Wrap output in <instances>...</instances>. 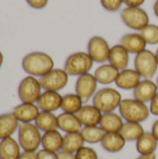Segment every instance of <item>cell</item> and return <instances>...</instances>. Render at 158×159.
Here are the masks:
<instances>
[{
    "label": "cell",
    "instance_id": "1",
    "mask_svg": "<svg viewBox=\"0 0 158 159\" xmlns=\"http://www.w3.org/2000/svg\"><path fill=\"white\" fill-rule=\"evenodd\" d=\"M21 66L29 75L40 78L54 69V61L45 52L34 51L22 59Z\"/></svg>",
    "mask_w": 158,
    "mask_h": 159
},
{
    "label": "cell",
    "instance_id": "2",
    "mask_svg": "<svg viewBox=\"0 0 158 159\" xmlns=\"http://www.w3.org/2000/svg\"><path fill=\"white\" fill-rule=\"evenodd\" d=\"M120 116L126 122L142 123L145 121L150 115V108L146 103L136 99H124L118 107Z\"/></svg>",
    "mask_w": 158,
    "mask_h": 159
},
{
    "label": "cell",
    "instance_id": "3",
    "mask_svg": "<svg viewBox=\"0 0 158 159\" xmlns=\"http://www.w3.org/2000/svg\"><path fill=\"white\" fill-rule=\"evenodd\" d=\"M121 93L113 88H103L96 91L92 98V104L102 114L114 112L122 102Z\"/></svg>",
    "mask_w": 158,
    "mask_h": 159
},
{
    "label": "cell",
    "instance_id": "4",
    "mask_svg": "<svg viewBox=\"0 0 158 159\" xmlns=\"http://www.w3.org/2000/svg\"><path fill=\"white\" fill-rule=\"evenodd\" d=\"M19 143L23 151L36 152L41 145L42 135L34 123H20L18 129Z\"/></svg>",
    "mask_w": 158,
    "mask_h": 159
},
{
    "label": "cell",
    "instance_id": "5",
    "mask_svg": "<svg viewBox=\"0 0 158 159\" xmlns=\"http://www.w3.org/2000/svg\"><path fill=\"white\" fill-rule=\"evenodd\" d=\"M94 61L88 52H74L69 55L64 63V71L68 75L80 76L89 73Z\"/></svg>",
    "mask_w": 158,
    "mask_h": 159
},
{
    "label": "cell",
    "instance_id": "6",
    "mask_svg": "<svg viewBox=\"0 0 158 159\" xmlns=\"http://www.w3.org/2000/svg\"><path fill=\"white\" fill-rule=\"evenodd\" d=\"M134 66L142 77L144 79H152L156 74L158 68L156 54L149 49L142 50L135 56Z\"/></svg>",
    "mask_w": 158,
    "mask_h": 159
},
{
    "label": "cell",
    "instance_id": "7",
    "mask_svg": "<svg viewBox=\"0 0 158 159\" xmlns=\"http://www.w3.org/2000/svg\"><path fill=\"white\" fill-rule=\"evenodd\" d=\"M42 89L39 79L32 75H27L19 84L18 96L21 102L36 103L42 94Z\"/></svg>",
    "mask_w": 158,
    "mask_h": 159
},
{
    "label": "cell",
    "instance_id": "8",
    "mask_svg": "<svg viewBox=\"0 0 158 159\" xmlns=\"http://www.w3.org/2000/svg\"><path fill=\"white\" fill-rule=\"evenodd\" d=\"M120 15L123 22L132 30L141 31L149 24V16L141 7H127Z\"/></svg>",
    "mask_w": 158,
    "mask_h": 159
},
{
    "label": "cell",
    "instance_id": "9",
    "mask_svg": "<svg viewBox=\"0 0 158 159\" xmlns=\"http://www.w3.org/2000/svg\"><path fill=\"white\" fill-rule=\"evenodd\" d=\"M68 80V74L64 71V69L60 68H54L47 75L39 78V82L43 89L58 92L66 87Z\"/></svg>",
    "mask_w": 158,
    "mask_h": 159
},
{
    "label": "cell",
    "instance_id": "10",
    "mask_svg": "<svg viewBox=\"0 0 158 159\" xmlns=\"http://www.w3.org/2000/svg\"><path fill=\"white\" fill-rule=\"evenodd\" d=\"M111 48L108 42L102 36H93L88 43V53L98 63H104L109 59Z\"/></svg>",
    "mask_w": 158,
    "mask_h": 159
},
{
    "label": "cell",
    "instance_id": "11",
    "mask_svg": "<svg viewBox=\"0 0 158 159\" xmlns=\"http://www.w3.org/2000/svg\"><path fill=\"white\" fill-rule=\"evenodd\" d=\"M98 82L94 75L88 73L78 76L75 82V93L82 99L83 102H88L96 93Z\"/></svg>",
    "mask_w": 158,
    "mask_h": 159
},
{
    "label": "cell",
    "instance_id": "12",
    "mask_svg": "<svg viewBox=\"0 0 158 159\" xmlns=\"http://www.w3.org/2000/svg\"><path fill=\"white\" fill-rule=\"evenodd\" d=\"M62 96L58 91L45 90L36 102L40 111L55 112L61 107Z\"/></svg>",
    "mask_w": 158,
    "mask_h": 159
},
{
    "label": "cell",
    "instance_id": "13",
    "mask_svg": "<svg viewBox=\"0 0 158 159\" xmlns=\"http://www.w3.org/2000/svg\"><path fill=\"white\" fill-rule=\"evenodd\" d=\"M13 115L20 123H33L40 113V109L35 103L21 102L12 110Z\"/></svg>",
    "mask_w": 158,
    "mask_h": 159
},
{
    "label": "cell",
    "instance_id": "14",
    "mask_svg": "<svg viewBox=\"0 0 158 159\" xmlns=\"http://www.w3.org/2000/svg\"><path fill=\"white\" fill-rule=\"evenodd\" d=\"M141 81L142 76L135 69L127 68L119 72L115 83L120 89L130 90L134 89Z\"/></svg>",
    "mask_w": 158,
    "mask_h": 159
},
{
    "label": "cell",
    "instance_id": "15",
    "mask_svg": "<svg viewBox=\"0 0 158 159\" xmlns=\"http://www.w3.org/2000/svg\"><path fill=\"white\" fill-rule=\"evenodd\" d=\"M157 89L156 83L153 82L151 79H142L133 89V96L134 99L142 102H150L156 95Z\"/></svg>",
    "mask_w": 158,
    "mask_h": 159
},
{
    "label": "cell",
    "instance_id": "16",
    "mask_svg": "<svg viewBox=\"0 0 158 159\" xmlns=\"http://www.w3.org/2000/svg\"><path fill=\"white\" fill-rule=\"evenodd\" d=\"M83 127L100 125L102 113L93 104H86L75 114Z\"/></svg>",
    "mask_w": 158,
    "mask_h": 159
},
{
    "label": "cell",
    "instance_id": "17",
    "mask_svg": "<svg viewBox=\"0 0 158 159\" xmlns=\"http://www.w3.org/2000/svg\"><path fill=\"white\" fill-rule=\"evenodd\" d=\"M120 45H122L129 53L138 54L146 49V42L140 33H130L122 36L120 39Z\"/></svg>",
    "mask_w": 158,
    "mask_h": 159
},
{
    "label": "cell",
    "instance_id": "18",
    "mask_svg": "<svg viewBox=\"0 0 158 159\" xmlns=\"http://www.w3.org/2000/svg\"><path fill=\"white\" fill-rule=\"evenodd\" d=\"M108 61L119 71L127 69L129 63V52L122 45H115L111 48Z\"/></svg>",
    "mask_w": 158,
    "mask_h": 159
},
{
    "label": "cell",
    "instance_id": "19",
    "mask_svg": "<svg viewBox=\"0 0 158 159\" xmlns=\"http://www.w3.org/2000/svg\"><path fill=\"white\" fill-rule=\"evenodd\" d=\"M58 129L65 133L80 132L83 126L75 114L62 112L58 116Z\"/></svg>",
    "mask_w": 158,
    "mask_h": 159
},
{
    "label": "cell",
    "instance_id": "20",
    "mask_svg": "<svg viewBox=\"0 0 158 159\" xmlns=\"http://www.w3.org/2000/svg\"><path fill=\"white\" fill-rule=\"evenodd\" d=\"M119 72L120 71L111 63H102L95 70L94 76L98 83L109 85L115 82Z\"/></svg>",
    "mask_w": 158,
    "mask_h": 159
},
{
    "label": "cell",
    "instance_id": "21",
    "mask_svg": "<svg viewBox=\"0 0 158 159\" xmlns=\"http://www.w3.org/2000/svg\"><path fill=\"white\" fill-rule=\"evenodd\" d=\"M62 143L63 136L60 131H58V129L44 132L42 135L41 145L45 150L53 153H59L61 150H62Z\"/></svg>",
    "mask_w": 158,
    "mask_h": 159
},
{
    "label": "cell",
    "instance_id": "22",
    "mask_svg": "<svg viewBox=\"0 0 158 159\" xmlns=\"http://www.w3.org/2000/svg\"><path fill=\"white\" fill-rule=\"evenodd\" d=\"M20 122L13 113L0 115V141L11 137L19 129Z\"/></svg>",
    "mask_w": 158,
    "mask_h": 159
},
{
    "label": "cell",
    "instance_id": "23",
    "mask_svg": "<svg viewBox=\"0 0 158 159\" xmlns=\"http://www.w3.org/2000/svg\"><path fill=\"white\" fill-rule=\"evenodd\" d=\"M123 125H124V122H123L122 116L115 112L102 114V116L100 122V126L103 129V130L106 133L119 132Z\"/></svg>",
    "mask_w": 158,
    "mask_h": 159
},
{
    "label": "cell",
    "instance_id": "24",
    "mask_svg": "<svg viewBox=\"0 0 158 159\" xmlns=\"http://www.w3.org/2000/svg\"><path fill=\"white\" fill-rule=\"evenodd\" d=\"M157 146L158 141L150 131H144V133L136 141V149L140 155L155 154Z\"/></svg>",
    "mask_w": 158,
    "mask_h": 159
},
{
    "label": "cell",
    "instance_id": "25",
    "mask_svg": "<svg viewBox=\"0 0 158 159\" xmlns=\"http://www.w3.org/2000/svg\"><path fill=\"white\" fill-rule=\"evenodd\" d=\"M20 145L14 138L9 137L0 141V157L1 159H18L20 157Z\"/></svg>",
    "mask_w": 158,
    "mask_h": 159
},
{
    "label": "cell",
    "instance_id": "26",
    "mask_svg": "<svg viewBox=\"0 0 158 159\" xmlns=\"http://www.w3.org/2000/svg\"><path fill=\"white\" fill-rule=\"evenodd\" d=\"M101 143L105 151L109 153H117L124 148L126 140L119 132L106 133Z\"/></svg>",
    "mask_w": 158,
    "mask_h": 159
},
{
    "label": "cell",
    "instance_id": "27",
    "mask_svg": "<svg viewBox=\"0 0 158 159\" xmlns=\"http://www.w3.org/2000/svg\"><path fill=\"white\" fill-rule=\"evenodd\" d=\"M34 124L40 131L44 132L58 129V118L52 112L40 111Z\"/></svg>",
    "mask_w": 158,
    "mask_h": 159
},
{
    "label": "cell",
    "instance_id": "28",
    "mask_svg": "<svg viewBox=\"0 0 158 159\" xmlns=\"http://www.w3.org/2000/svg\"><path fill=\"white\" fill-rule=\"evenodd\" d=\"M85 140L80 132L66 133L63 136L62 150L75 154L79 149H81L85 144Z\"/></svg>",
    "mask_w": 158,
    "mask_h": 159
},
{
    "label": "cell",
    "instance_id": "29",
    "mask_svg": "<svg viewBox=\"0 0 158 159\" xmlns=\"http://www.w3.org/2000/svg\"><path fill=\"white\" fill-rule=\"evenodd\" d=\"M119 133L126 140V142H134L144 133V129L141 123L125 122Z\"/></svg>",
    "mask_w": 158,
    "mask_h": 159
},
{
    "label": "cell",
    "instance_id": "30",
    "mask_svg": "<svg viewBox=\"0 0 158 159\" xmlns=\"http://www.w3.org/2000/svg\"><path fill=\"white\" fill-rule=\"evenodd\" d=\"M84 105L82 99L76 93H68L62 96V102L61 109L62 112L76 114Z\"/></svg>",
    "mask_w": 158,
    "mask_h": 159
},
{
    "label": "cell",
    "instance_id": "31",
    "mask_svg": "<svg viewBox=\"0 0 158 159\" xmlns=\"http://www.w3.org/2000/svg\"><path fill=\"white\" fill-rule=\"evenodd\" d=\"M80 133L82 134L85 142L88 143H91V144L102 143V139L104 138L106 134V132L103 130V129L100 125L83 127Z\"/></svg>",
    "mask_w": 158,
    "mask_h": 159
},
{
    "label": "cell",
    "instance_id": "32",
    "mask_svg": "<svg viewBox=\"0 0 158 159\" xmlns=\"http://www.w3.org/2000/svg\"><path fill=\"white\" fill-rule=\"evenodd\" d=\"M141 35L145 40L146 44L156 45L158 44V26L149 23L142 30L140 31Z\"/></svg>",
    "mask_w": 158,
    "mask_h": 159
},
{
    "label": "cell",
    "instance_id": "33",
    "mask_svg": "<svg viewBox=\"0 0 158 159\" xmlns=\"http://www.w3.org/2000/svg\"><path fill=\"white\" fill-rule=\"evenodd\" d=\"M75 157L76 159H99L96 151L88 146H83L81 149H79L75 153Z\"/></svg>",
    "mask_w": 158,
    "mask_h": 159
},
{
    "label": "cell",
    "instance_id": "34",
    "mask_svg": "<svg viewBox=\"0 0 158 159\" xmlns=\"http://www.w3.org/2000/svg\"><path fill=\"white\" fill-rule=\"evenodd\" d=\"M101 4L104 9L111 12H115L120 9L122 4L124 3L123 0H101Z\"/></svg>",
    "mask_w": 158,
    "mask_h": 159
},
{
    "label": "cell",
    "instance_id": "35",
    "mask_svg": "<svg viewBox=\"0 0 158 159\" xmlns=\"http://www.w3.org/2000/svg\"><path fill=\"white\" fill-rule=\"evenodd\" d=\"M37 159H59L58 154L45 149H41L37 152Z\"/></svg>",
    "mask_w": 158,
    "mask_h": 159
},
{
    "label": "cell",
    "instance_id": "36",
    "mask_svg": "<svg viewBox=\"0 0 158 159\" xmlns=\"http://www.w3.org/2000/svg\"><path fill=\"white\" fill-rule=\"evenodd\" d=\"M26 2L33 8L42 9V8H44L47 5L48 0H26Z\"/></svg>",
    "mask_w": 158,
    "mask_h": 159
},
{
    "label": "cell",
    "instance_id": "37",
    "mask_svg": "<svg viewBox=\"0 0 158 159\" xmlns=\"http://www.w3.org/2000/svg\"><path fill=\"white\" fill-rule=\"evenodd\" d=\"M150 113L158 116V92L150 102Z\"/></svg>",
    "mask_w": 158,
    "mask_h": 159
},
{
    "label": "cell",
    "instance_id": "38",
    "mask_svg": "<svg viewBox=\"0 0 158 159\" xmlns=\"http://www.w3.org/2000/svg\"><path fill=\"white\" fill-rule=\"evenodd\" d=\"M18 159H37V152L23 151Z\"/></svg>",
    "mask_w": 158,
    "mask_h": 159
},
{
    "label": "cell",
    "instance_id": "39",
    "mask_svg": "<svg viewBox=\"0 0 158 159\" xmlns=\"http://www.w3.org/2000/svg\"><path fill=\"white\" fill-rule=\"evenodd\" d=\"M58 154V158L59 159H76L75 154L74 153H69L63 150H61Z\"/></svg>",
    "mask_w": 158,
    "mask_h": 159
},
{
    "label": "cell",
    "instance_id": "40",
    "mask_svg": "<svg viewBox=\"0 0 158 159\" xmlns=\"http://www.w3.org/2000/svg\"><path fill=\"white\" fill-rule=\"evenodd\" d=\"M145 0H123V3L127 5V7H141L143 5Z\"/></svg>",
    "mask_w": 158,
    "mask_h": 159
},
{
    "label": "cell",
    "instance_id": "41",
    "mask_svg": "<svg viewBox=\"0 0 158 159\" xmlns=\"http://www.w3.org/2000/svg\"><path fill=\"white\" fill-rule=\"evenodd\" d=\"M151 132L153 133V135L156 137V139L158 141V119L154 122V124L152 126V131Z\"/></svg>",
    "mask_w": 158,
    "mask_h": 159
},
{
    "label": "cell",
    "instance_id": "42",
    "mask_svg": "<svg viewBox=\"0 0 158 159\" xmlns=\"http://www.w3.org/2000/svg\"><path fill=\"white\" fill-rule=\"evenodd\" d=\"M137 159H156V157L155 154L151 155H141Z\"/></svg>",
    "mask_w": 158,
    "mask_h": 159
},
{
    "label": "cell",
    "instance_id": "43",
    "mask_svg": "<svg viewBox=\"0 0 158 159\" xmlns=\"http://www.w3.org/2000/svg\"><path fill=\"white\" fill-rule=\"evenodd\" d=\"M154 12L156 14V16L158 18V0H156L155 5H154Z\"/></svg>",
    "mask_w": 158,
    "mask_h": 159
},
{
    "label": "cell",
    "instance_id": "44",
    "mask_svg": "<svg viewBox=\"0 0 158 159\" xmlns=\"http://www.w3.org/2000/svg\"><path fill=\"white\" fill-rule=\"evenodd\" d=\"M3 61H4V56H3L2 52L0 51V68H1L2 65H3Z\"/></svg>",
    "mask_w": 158,
    "mask_h": 159
},
{
    "label": "cell",
    "instance_id": "45",
    "mask_svg": "<svg viewBox=\"0 0 158 159\" xmlns=\"http://www.w3.org/2000/svg\"><path fill=\"white\" fill-rule=\"evenodd\" d=\"M156 60H157V63H158V48H157V49H156Z\"/></svg>",
    "mask_w": 158,
    "mask_h": 159
},
{
    "label": "cell",
    "instance_id": "46",
    "mask_svg": "<svg viewBox=\"0 0 158 159\" xmlns=\"http://www.w3.org/2000/svg\"><path fill=\"white\" fill-rule=\"evenodd\" d=\"M156 85H157V88H158V76H157V79H156Z\"/></svg>",
    "mask_w": 158,
    "mask_h": 159
},
{
    "label": "cell",
    "instance_id": "47",
    "mask_svg": "<svg viewBox=\"0 0 158 159\" xmlns=\"http://www.w3.org/2000/svg\"><path fill=\"white\" fill-rule=\"evenodd\" d=\"M0 159H1V157H0Z\"/></svg>",
    "mask_w": 158,
    "mask_h": 159
}]
</instances>
